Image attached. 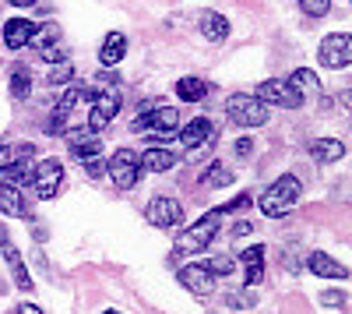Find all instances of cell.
Here are the masks:
<instances>
[{
  "instance_id": "4",
  "label": "cell",
  "mask_w": 352,
  "mask_h": 314,
  "mask_svg": "<svg viewBox=\"0 0 352 314\" xmlns=\"http://www.w3.org/2000/svg\"><path fill=\"white\" fill-rule=\"evenodd\" d=\"M226 113L236 127H261L268 124V106H264L257 96H229L226 99Z\"/></svg>"
},
{
  "instance_id": "13",
  "label": "cell",
  "mask_w": 352,
  "mask_h": 314,
  "mask_svg": "<svg viewBox=\"0 0 352 314\" xmlns=\"http://www.w3.org/2000/svg\"><path fill=\"white\" fill-rule=\"evenodd\" d=\"M180 282L194 293V297H208L215 290V275L204 269V265H184L180 269Z\"/></svg>"
},
{
  "instance_id": "30",
  "label": "cell",
  "mask_w": 352,
  "mask_h": 314,
  "mask_svg": "<svg viewBox=\"0 0 352 314\" xmlns=\"http://www.w3.org/2000/svg\"><path fill=\"white\" fill-rule=\"evenodd\" d=\"M204 269H208L212 275H229L232 272V258H229V254H215V258L204 265Z\"/></svg>"
},
{
  "instance_id": "44",
  "label": "cell",
  "mask_w": 352,
  "mask_h": 314,
  "mask_svg": "<svg viewBox=\"0 0 352 314\" xmlns=\"http://www.w3.org/2000/svg\"><path fill=\"white\" fill-rule=\"evenodd\" d=\"M8 244V230H4V226H0V247H4Z\"/></svg>"
},
{
  "instance_id": "21",
  "label": "cell",
  "mask_w": 352,
  "mask_h": 314,
  "mask_svg": "<svg viewBox=\"0 0 352 314\" xmlns=\"http://www.w3.org/2000/svg\"><path fill=\"white\" fill-rule=\"evenodd\" d=\"M0 251H4V258H8V265H11V275H14V282H18V290L32 293V286H36V282H32V275H28V269H25V262H21V254H18L11 244H4Z\"/></svg>"
},
{
  "instance_id": "33",
  "label": "cell",
  "mask_w": 352,
  "mask_h": 314,
  "mask_svg": "<svg viewBox=\"0 0 352 314\" xmlns=\"http://www.w3.org/2000/svg\"><path fill=\"white\" fill-rule=\"evenodd\" d=\"M43 53V61H50V64H60V61H71L67 56V50L60 46V43H53V46H46V50H39Z\"/></svg>"
},
{
  "instance_id": "28",
  "label": "cell",
  "mask_w": 352,
  "mask_h": 314,
  "mask_svg": "<svg viewBox=\"0 0 352 314\" xmlns=\"http://www.w3.org/2000/svg\"><path fill=\"white\" fill-rule=\"evenodd\" d=\"M85 96H88V92L81 89V85H74V81H71V89L64 92V99H60V106H56V109H64V113H71V109H74V106H78V103H81Z\"/></svg>"
},
{
  "instance_id": "15",
  "label": "cell",
  "mask_w": 352,
  "mask_h": 314,
  "mask_svg": "<svg viewBox=\"0 0 352 314\" xmlns=\"http://www.w3.org/2000/svg\"><path fill=\"white\" fill-rule=\"evenodd\" d=\"M307 269L314 275H320V279H349V269L342 262H335L331 254H324V251H314L307 258Z\"/></svg>"
},
{
  "instance_id": "2",
  "label": "cell",
  "mask_w": 352,
  "mask_h": 314,
  "mask_svg": "<svg viewBox=\"0 0 352 314\" xmlns=\"http://www.w3.org/2000/svg\"><path fill=\"white\" fill-rule=\"evenodd\" d=\"M219 212L212 209L208 216H201L194 226H187V230L176 237V251H187V254H197V251H208L212 247V240H215V233H219Z\"/></svg>"
},
{
  "instance_id": "38",
  "label": "cell",
  "mask_w": 352,
  "mask_h": 314,
  "mask_svg": "<svg viewBox=\"0 0 352 314\" xmlns=\"http://www.w3.org/2000/svg\"><path fill=\"white\" fill-rule=\"evenodd\" d=\"M148 138H152V141H159V145H166V141H173V138H176V131H148Z\"/></svg>"
},
{
  "instance_id": "40",
  "label": "cell",
  "mask_w": 352,
  "mask_h": 314,
  "mask_svg": "<svg viewBox=\"0 0 352 314\" xmlns=\"http://www.w3.org/2000/svg\"><path fill=\"white\" fill-rule=\"evenodd\" d=\"M324 304H331V307H345V293H324Z\"/></svg>"
},
{
  "instance_id": "45",
  "label": "cell",
  "mask_w": 352,
  "mask_h": 314,
  "mask_svg": "<svg viewBox=\"0 0 352 314\" xmlns=\"http://www.w3.org/2000/svg\"><path fill=\"white\" fill-rule=\"evenodd\" d=\"M102 314H116V311H102Z\"/></svg>"
},
{
  "instance_id": "24",
  "label": "cell",
  "mask_w": 352,
  "mask_h": 314,
  "mask_svg": "<svg viewBox=\"0 0 352 314\" xmlns=\"http://www.w3.org/2000/svg\"><path fill=\"white\" fill-rule=\"evenodd\" d=\"M56 39H60V25H56V21H46V25H36V32H32V43H36L39 50H46V46H53Z\"/></svg>"
},
{
  "instance_id": "23",
  "label": "cell",
  "mask_w": 352,
  "mask_h": 314,
  "mask_svg": "<svg viewBox=\"0 0 352 314\" xmlns=\"http://www.w3.org/2000/svg\"><path fill=\"white\" fill-rule=\"evenodd\" d=\"M28 92H32V71H28L25 64H14V71H11V96L14 99H28Z\"/></svg>"
},
{
  "instance_id": "27",
  "label": "cell",
  "mask_w": 352,
  "mask_h": 314,
  "mask_svg": "<svg viewBox=\"0 0 352 314\" xmlns=\"http://www.w3.org/2000/svg\"><path fill=\"white\" fill-rule=\"evenodd\" d=\"M71 81H74V64L71 61H60L50 71V85H71Z\"/></svg>"
},
{
  "instance_id": "14",
  "label": "cell",
  "mask_w": 352,
  "mask_h": 314,
  "mask_svg": "<svg viewBox=\"0 0 352 314\" xmlns=\"http://www.w3.org/2000/svg\"><path fill=\"white\" fill-rule=\"evenodd\" d=\"M32 32H36V21L11 18V21L4 25V46H8V50H25L28 43H32Z\"/></svg>"
},
{
  "instance_id": "9",
  "label": "cell",
  "mask_w": 352,
  "mask_h": 314,
  "mask_svg": "<svg viewBox=\"0 0 352 314\" xmlns=\"http://www.w3.org/2000/svg\"><path fill=\"white\" fill-rule=\"evenodd\" d=\"M92 96V113H88V127L102 131L116 113H120V92L116 89H102V92H88Z\"/></svg>"
},
{
  "instance_id": "11",
  "label": "cell",
  "mask_w": 352,
  "mask_h": 314,
  "mask_svg": "<svg viewBox=\"0 0 352 314\" xmlns=\"http://www.w3.org/2000/svg\"><path fill=\"white\" fill-rule=\"evenodd\" d=\"M64 134H67V141H71V152H74L81 163L102 152V134L92 131V127H78V131H64Z\"/></svg>"
},
{
  "instance_id": "16",
  "label": "cell",
  "mask_w": 352,
  "mask_h": 314,
  "mask_svg": "<svg viewBox=\"0 0 352 314\" xmlns=\"http://www.w3.org/2000/svg\"><path fill=\"white\" fill-rule=\"evenodd\" d=\"M197 28H201V36L208 39V43H226V39H229V21H226V14H219V11H201Z\"/></svg>"
},
{
  "instance_id": "29",
  "label": "cell",
  "mask_w": 352,
  "mask_h": 314,
  "mask_svg": "<svg viewBox=\"0 0 352 314\" xmlns=\"http://www.w3.org/2000/svg\"><path fill=\"white\" fill-rule=\"evenodd\" d=\"M300 8L310 14V18H324L331 11V0H300Z\"/></svg>"
},
{
  "instance_id": "1",
  "label": "cell",
  "mask_w": 352,
  "mask_h": 314,
  "mask_svg": "<svg viewBox=\"0 0 352 314\" xmlns=\"http://www.w3.org/2000/svg\"><path fill=\"white\" fill-rule=\"evenodd\" d=\"M300 194H303V180H300L296 174H282L268 191L257 198V209L268 216V219H282L292 205L300 202Z\"/></svg>"
},
{
  "instance_id": "17",
  "label": "cell",
  "mask_w": 352,
  "mask_h": 314,
  "mask_svg": "<svg viewBox=\"0 0 352 314\" xmlns=\"http://www.w3.org/2000/svg\"><path fill=\"white\" fill-rule=\"evenodd\" d=\"M127 56V36L124 32H109L99 46V64L102 67H116Z\"/></svg>"
},
{
  "instance_id": "6",
  "label": "cell",
  "mask_w": 352,
  "mask_h": 314,
  "mask_svg": "<svg viewBox=\"0 0 352 314\" xmlns=\"http://www.w3.org/2000/svg\"><path fill=\"white\" fill-rule=\"evenodd\" d=\"M317 64L324 67V71H342L352 64V39L345 32H331L324 36V43H320L317 50Z\"/></svg>"
},
{
  "instance_id": "19",
  "label": "cell",
  "mask_w": 352,
  "mask_h": 314,
  "mask_svg": "<svg viewBox=\"0 0 352 314\" xmlns=\"http://www.w3.org/2000/svg\"><path fill=\"white\" fill-rule=\"evenodd\" d=\"M310 156H314V163H338L345 156V145L338 138H317V141H310Z\"/></svg>"
},
{
  "instance_id": "25",
  "label": "cell",
  "mask_w": 352,
  "mask_h": 314,
  "mask_svg": "<svg viewBox=\"0 0 352 314\" xmlns=\"http://www.w3.org/2000/svg\"><path fill=\"white\" fill-rule=\"evenodd\" d=\"M201 184H208V187H229V184H232V174H229L226 166H215V163H212V166L201 174Z\"/></svg>"
},
{
  "instance_id": "20",
  "label": "cell",
  "mask_w": 352,
  "mask_h": 314,
  "mask_svg": "<svg viewBox=\"0 0 352 314\" xmlns=\"http://www.w3.org/2000/svg\"><path fill=\"white\" fill-rule=\"evenodd\" d=\"M176 163H180V159H176V152H169V149H148V152H144L141 156V169H148V174H166V169H173Z\"/></svg>"
},
{
  "instance_id": "39",
  "label": "cell",
  "mask_w": 352,
  "mask_h": 314,
  "mask_svg": "<svg viewBox=\"0 0 352 314\" xmlns=\"http://www.w3.org/2000/svg\"><path fill=\"white\" fill-rule=\"evenodd\" d=\"M250 152H254V141L250 138H240L236 141V156H250Z\"/></svg>"
},
{
  "instance_id": "32",
  "label": "cell",
  "mask_w": 352,
  "mask_h": 314,
  "mask_svg": "<svg viewBox=\"0 0 352 314\" xmlns=\"http://www.w3.org/2000/svg\"><path fill=\"white\" fill-rule=\"evenodd\" d=\"M85 174H88V177H96V180L106 177V159H102V152L92 156V159H85Z\"/></svg>"
},
{
  "instance_id": "18",
  "label": "cell",
  "mask_w": 352,
  "mask_h": 314,
  "mask_svg": "<svg viewBox=\"0 0 352 314\" xmlns=\"http://www.w3.org/2000/svg\"><path fill=\"white\" fill-rule=\"evenodd\" d=\"M0 212L4 216H18V219H28V205L21 191L11 184V180H0Z\"/></svg>"
},
{
  "instance_id": "41",
  "label": "cell",
  "mask_w": 352,
  "mask_h": 314,
  "mask_svg": "<svg viewBox=\"0 0 352 314\" xmlns=\"http://www.w3.org/2000/svg\"><path fill=\"white\" fill-rule=\"evenodd\" d=\"M250 230H254V226H250V222H236V226H232V237H236V240H240V237H247Z\"/></svg>"
},
{
  "instance_id": "10",
  "label": "cell",
  "mask_w": 352,
  "mask_h": 314,
  "mask_svg": "<svg viewBox=\"0 0 352 314\" xmlns=\"http://www.w3.org/2000/svg\"><path fill=\"white\" fill-rule=\"evenodd\" d=\"M144 216H148V222L155 230H173V226L184 219V205L176 202V198H152Z\"/></svg>"
},
{
  "instance_id": "12",
  "label": "cell",
  "mask_w": 352,
  "mask_h": 314,
  "mask_svg": "<svg viewBox=\"0 0 352 314\" xmlns=\"http://www.w3.org/2000/svg\"><path fill=\"white\" fill-rule=\"evenodd\" d=\"M176 138L184 141V149H201L204 141H215V124L208 117H194L190 124H184V131H176Z\"/></svg>"
},
{
  "instance_id": "36",
  "label": "cell",
  "mask_w": 352,
  "mask_h": 314,
  "mask_svg": "<svg viewBox=\"0 0 352 314\" xmlns=\"http://www.w3.org/2000/svg\"><path fill=\"white\" fill-rule=\"evenodd\" d=\"M261 279H264V265H261V262H250V265H247V282H250V286H257Z\"/></svg>"
},
{
  "instance_id": "43",
  "label": "cell",
  "mask_w": 352,
  "mask_h": 314,
  "mask_svg": "<svg viewBox=\"0 0 352 314\" xmlns=\"http://www.w3.org/2000/svg\"><path fill=\"white\" fill-rule=\"evenodd\" d=\"M11 4H14V8H36L39 0H11Z\"/></svg>"
},
{
  "instance_id": "3",
  "label": "cell",
  "mask_w": 352,
  "mask_h": 314,
  "mask_svg": "<svg viewBox=\"0 0 352 314\" xmlns=\"http://www.w3.org/2000/svg\"><path fill=\"white\" fill-rule=\"evenodd\" d=\"M254 96L264 106H282V109H300L303 106V92L289 78H268V81H261Z\"/></svg>"
},
{
  "instance_id": "31",
  "label": "cell",
  "mask_w": 352,
  "mask_h": 314,
  "mask_svg": "<svg viewBox=\"0 0 352 314\" xmlns=\"http://www.w3.org/2000/svg\"><path fill=\"white\" fill-rule=\"evenodd\" d=\"M46 131L50 134H64L67 131V113L64 109H53V117L46 121Z\"/></svg>"
},
{
  "instance_id": "37",
  "label": "cell",
  "mask_w": 352,
  "mask_h": 314,
  "mask_svg": "<svg viewBox=\"0 0 352 314\" xmlns=\"http://www.w3.org/2000/svg\"><path fill=\"white\" fill-rule=\"evenodd\" d=\"M11 156H14V145L8 138H0V169H4L8 163H11Z\"/></svg>"
},
{
  "instance_id": "42",
  "label": "cell",
  "mask_w": 352,
  "mask_h": 314,
  "mask_svg": "<svg viewBox=\"0 0 352 314\" xmlns=\"http://www.w3.org/2000/svg\"><path fill=\"white\" fill-rule=\"evenodd\" d=\"M14 314H43V311H39L36 304H18V311H14Z\"/></svg>"
},
{
  "instance_id": "26",
  "label": "cell",
  "mask_w": 352,
  "mask_h": 314,
  "mask_svg": "<svg viewBox=\"0 0 352 314\" xmlns=\"http://www.w3.org/2000/svg\"><path fill=\"white\" fill-rule=\"evenodd\" d=\"M289 81L296 85L300 92H303V89H307V92H317V89H320V78H317V74H314L310 67H296V71L289 74Z\"/></svg>"
},
{
  "instance_id": "7",
  "label": "cell",
  "mask_w": 352,
  "mask_h": 314,
  "mask_svg": "<svg viewBox=\"0 0 352 314\" xmlns=\"http://www.w3.org/2000/svg\"><path fill=\"white\" fill-rule=\"evenodd\" d=\"M60 184H64V163H60V159H43V163H36V169H32V187H36V194L43 198V202H50V198L60 191Z\"/></svg>"
},
{
  "instance_id": "8",
  "label": "cell",
  "mask_w": 352,
  "mask_h": 314,
  "mask_svg": "<svg viewBox=\"0 0 352 314\" xmlns=\"http://www.w3.org/2000/svg\"><path fill=\"white\" fill-rule=\"evenodd\" d=\"M180 124V109L166 103H144V117H138V131H176Z\"/></svg>"
},
{
  "instance_id": "22",
  "label": "cell",
  "mask_w": 352,
  "mask_h": 314,
  "mask_svg": "<svg viewBox=\"0 0 352 314\" xmlns=\"http://www.w3.org/2000/svg\"><path fill=\"white\" fill-rule=\"evenodd\" d=\"M176 96H180L184 103H201L204 96H208V81L204 78H180L176 81Z\"/></svg>"
},
{
  "instance_id": "34",
  "label": "cell",
  "mask_w": 352,
  "mask_h": 314,
  "mask_svg": "<svg viewBox=\"0 0 352 314\" xmlns=\"http://www.w3.org/2000/svg\"><path fill=\"white\" fill-rule=\"evenodd\" d=\"M247 205H250V194H240V198H232L229 205H222V209H215V212H219V216H222V212H243Z\"/></svg>"
},
{
  "instance_id": "35",
  "label": "cell",
  "mask_w": 352,
  "mask_h": 314,
  "mask_svg": "<svg viewBox=\"0 0 352 314\" xmlns=\"http://www.w3.org/2000/svg\"><path fill=\"white\" fill-rule=\"evenodd\" d=\"M240 258H243V265H250V262H264V247L254 244V247H247V251L240 254Z\"/></svg>"
},
{
  "instance_id": "5",
  "label": "cell",
  "mask_w": 352,
  "mask_h": 314,
  "mask_svg": "<svg viewBox=\"0 0 352 314\" xmlns=\"http://www.w3.org/2000/svg\"><path fill=\"white\" fill-rule=\"evenodd\" d=\"M106 174L113 177V184L120 191H131L141 177V156L134 149H116L109 159H106Z\"/></svg>"
}]
</instances>
